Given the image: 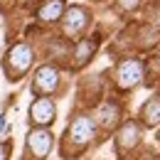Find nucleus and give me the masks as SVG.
I'll return each mask as SVG.
<instances>
[{
  "mask_svg": "<svg viewBox=\"0 0 160 160\" xmlns=\"http://www.w3.org/2000/svg\"><path fill=\"white\" fill-rule=\"evenodd\" d=\"M96 133H99V123L91 113H77L74 118L69 121V128L64 133V140H62V155L64 158H77V153L86 150L94 140H96Z\"/></svg>",
  "mask_w": 160,
  "mask_h": 160,
  "instance_id": "f257e3e1",
  "label": "nucleus"
},
{
  "mask_svg": "<svg viewBox=\"0 0 160 160\" xmlns=\"http://www.w3.org/2000/svg\"><path fill=\"white\" fill-rule=\"evenodd\" d=\"M35 59H37V52L30 42H15L10 44V49L5 52V59H2V69H5V77L10 81H20L25 79L32 67H35Z\"/></svg>",
  "mask_w": 160,
  "mask_h": 160,
  "instance_id": "f03ea898",
  "label": "nucleus"
},
{
  "mask_svg": "<svg viewBox=\"0 0 160 160\" xmlns=\"http://www.w3.org/2000/svg\"><path fill=\"white\" fill-rule=\"evenodd\" d=\"M91 25V10L86 5H67L64 15L59 20V32L62 37H67L69 42L84 37V32Z\"/></svg>",
  "mask_w": 160,
  "mask_h": 160,
  "instance_id": "7ed1b4c3",
  "label": "nucleus"
},
{
  "mask_svg": "<svg viewBox=\"0 0 160 160\" xmlns=\"http://www.w3.org/2000/svg\"><path fill=\"white\" fill-rule=\"evenodd\" d=\"M62 81H64L62 69L57 64L47 62V64H40V67L35 69L30 89H32V94H37V96H54L62 89Z\"/></svg>",
  "mask_w": 160,
  "mask_h": 160,
  "instance_id": "20e7f679",
  "label": "nucleus"
},
{
  "mask_svg": "<svg viewBox=\"0 0 160 160\" xmlns=\"http://www.w3.org/2000/svg\"><path fill=\"white\" fill-rule=\"evenodd\" d=\"M145 77L143 72V62L138 57H123V59L116 64V72H113V84L118 91H131L136 89Z\"/></svg>",
  "mask_w": 160,
  "mask_h": 160,
  "instance_id": "39448f33",
  "label": "nucleus"
},
{
  "mask_svg": "<svg viewBox=\"0 0 160 160\" xmlns=\"http://www.w3.org/2000/svg\"><path fill=\"white\" fill-rule=\"evenodd\" d=\"M54 145V136L47 126H35L30 133H27V140H25V158L27 160H44L49 155Z\"/></svg>",
  "mask_w": 160,
  "mask_h": 160,
  "instance_id": "423d86ee",
  "label": "nucleus"
},
{
  "mask_svg": "<svg viewBox=\"0 0 160 160\" xmlns=\"http://www.w3.org/2000/svg\"><path fill=\"white\" fill-rule=\"evenodd\" d=\"M96 49H99V40L96 37H79V40H74V47L69 52V67L74 72L84 69L89 62L94 59Z\"/></svg>",
  "mask_w": 160,
  "mask_h": 160,
  "instance_id": "0eeeda50",
  "label": "nucleus"
},
{
  "mask_svg": "<svg viewBox=\"0 0 160 160\" xmlns=\"http://www.w3.org/2000/svg\"><path fill=\"white\" fill-rule=\"evenodd\" d=\"M57 118V103L52 96H35V101L30 103V121L32 126H52Z\"/></svg>",
  "mask_w": 160,
  "mask_h": 160,
  "instance_id": "6e6552de",
  "label": "nucleus"
},
{
  "mask_svg": "<svg viewBox=\"0 0 160 160\" xmlns=\"http://www.w3.org/2000/svg\"><path fill=\"white\" fill-rule=\"evenodd\" d=\"M67 10V0H40L37 10H35V18L40 25H59L62 15Z\"/></svg>",
  "mask_w": 160,
  "mask_h": 160,
  "instance_id": "1a4fd4ad",
  "label": "nucleus"
},
{
  "mask_svg": "<svg viewBox=\"0 0 160 160\" xmlns=\"http://www.w3.org/2000/svg\"><path fill=\"white\" fill-rule=\"evenodd\" d=\"M138 143H140V123L126 121L116 133V150L118 153H131Z\"/></svg>",
  "mask_w": 160,
  "mask_h": 160,
  "instance_id": "9d476101",
  "label": "nucleus"
},
{
  "mask_svg": "<svg viewBox=\"0 0 160 160\" xmlns=\"http://www.w3.org/2000/svg\"><path fill=\"white\" fill-rule=\"evenodd\" d=\"M121 113H123V108H121L118 101L106 99L99 106V111H96V123L103 126L106 131H111V128H116V126L121 123Z\"/></svg>",
  "mask_w": 160,
  "mask_h": 160,
  "instance_id": "9b49d317",
  "label": "nucleus"
},
{
  "mask_svg": "<svg viewBox=\"0 0 160 160\" xmlns=\"http://www.w3.org/2000/svg\"><path fill=\"white\" fill-rule=\"evenodd\" d=\"M140 121L150 128L160 126V94H155L153 99H148L140 108Z\"/></svg>",
  "mask_w": 160,
  "mask_h": 160,
  "instance_id": "f8f14e48",
  "label": "nucleus"
},
{
  "mask_svg": "<svg viewBox=\"0 0 160 160\" xmlns=\"http://www.w3.org/2000/svg\"><path fill=\"white\" fill-rule=\"evenodd\" d=\"M140 2H143V0H116V5H118L121 12H136L140 8Z\"/></svg>",
  "mask_w": 160,
  "mask_h": 160,
  "instance_id": "ddd939ff",
  "label": "nucleus"
},
{
  "mask_svg": "<svg viewBox=\"0 0 160 160\" xmlns=\"http://www.w3.org/2000/svg\"><path fill=\"white\" fill-rule=\"evenodd\" d=\"M10 140H0V160H8L10 158Z\"/></svg>",
  "mask_w": 160,
  "mask_h": 160,
  "instance_id": "4468645a",
  "label": "nucleus"
},
{
  "mask_svg": "<svg viewBox=\"0 0 160 160\" xmlns=\"http://www.w3.org/2000/svg\"><path fill=\"white\" fill-rule=\"evenodd\" d=\"M0 2H12V0H0Z\"/></svg>",
  "mask_w": 160,
  "mask_h": 160,
  "instance_id": "2eb2a0df",
  "label": "nucleus"
},
{
  "mask_svg": "<svg viewBox=\"0 0 160 160\" xmlns=\"http://www.w3.org/2000/svg\"><path fill=\"white\" fill-rule=\"evenodd\" d=\"M94 2H103V0H94Z\"/></svg>",
  "mask_w": 160,
  "mask_h": 160,
  "instance_id": "dca6fc26",
  "label": "nucleus"
}]
</instances>
